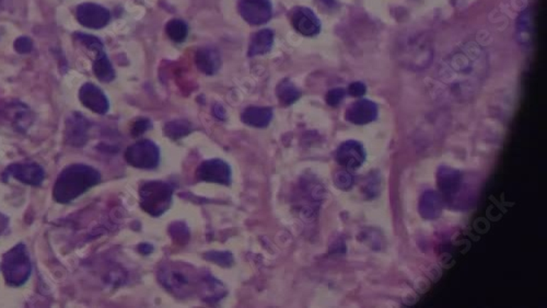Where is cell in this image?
<instances>
[{"mask_svg":"<svg viewBox=\"0 0 547 308\" xmlns=\"http://www.w3.org/2000/svg\"><path fill=\"white\" fill-rule=\"evenodd\" d=\"M487 56L474 42L464 44L443 62L439 79L455 99L471 97L487 72Z\"/></svg>","mask_w":547,"mask_h":308,"instance_id":"cell-1","label":"cell"},{"mask_svg":"<svg viewBox=\"0 0 547 308\" xmlns=\"http://www.w3.org/2000/svg\"><path fill=\"white\" fill-rule=\"evenodd\" d=\"M100 181V172L90 166L82 164L68 166L55 182L53 196L58 203H70Z\"/></svg>","mask_w":547,"mask_h":308,"instance_id":"cell-2","label":"cell"},{"mask_svg":"<svg viewBox=\"0 0 547 308\" xmlns=\"http://www.w3.org/2000/svg\"><path fill=\"white\" fill-rule=\"evenodd\" d=\"M158 280L174 297L186 299L197 293L200 273L188 263L166 262L158 270Z\"/></svg>","mask_w":547,"mask_h":308,"instance_id":"cell-3","label":"cell"},{"mask_svg":"<svg viewBox=\"0 0 547 308\" xmlns=\"http://www.w3.org/2000/svg\"><path fill=\"white\" fill-rule=\"evenodd\" d=\"M396 58L399 63L407 70L421 72L430 66L433 58L430 38L423 33H413L405 36L398 44Z\"/></svg>","mask_w":547,"mask_h":308,"instance_id":"cell-4","label":"cell"},{"mask_svg":"<svg viewBox=\"0 0 547 308\" xmlns=\"http://www.w3.org/2000/svg\"><path fill=\"white\" fill-rule=\"evenodd\" d=\"M141 206L151 216H161L169 210L173 198V188L163 181H149L139 189Z\"/></svg>","mask_w":547,"mask_h":308,"instance_id":"cell-5","label":"cell"},{"mask_svg":"<svg viewBox=\"0 0 547 308\" xmlns=\"http://www.w3.org/2000/svg\"><path fill=\"white\" fill-rule=\"evenodd\" d=\"M1 270L6 282L10 287H21L29 280L32 265L24 245H17L6 253L1 263Z\"/></svg>","mask_w":547,"mask_h":308,"instance_id":"cell-6","label":"cell"},{"mask_svg":"<svg viewBox=\"0 0 547 308\" xmlns=\"http://www.w3.org/2000/svg\"><path fill=\"white\" fill-rule=\"evenodd\" d=\"M125 159L131 167L155 169L160 163L159 147L148 139L136 142L126 149Z\"/></svg>","mask_w":547,"mask_h":308,"instance_id":"cell-7","label":"cell"},{"mask_svg":"<svg viewBox=\"0 0 547 308\" xmlns=\"http://www.w3.org/2000/svg\"><path fill=\"white\" fill-rule=\"evenodd\" d=\"M231 175L232 172H231L230 166L218 158L206 160L200 164L196 171V177L200 181L224 184V186H229L231 184Z\"/></svg>","mask_w":547,"mask_h":308,"instance_id":"cell-8","label":"cell"},{"mask_svg":"<svg viewBox=\"0 0 547 308\" xmlns=\"http://www.w3.org/2000/svg\"><path fill=\"white\" fill-rule=\"evenodd\" d=\"M3 177L4 180L12 178L28 186H40L45 179V171L36 163L13 164L5 170Z\"/></svg>","mask_w":547,"mask_h":308,"instance_id":"cell-9","label":"cell"},{"mask_svg":"<svg viewBox=\"0 0 547 308\" xmlns=\"http://www.w3.org/2000/svg\"><path fill=\"white\" fill-rule=\"evenodd\" d=\"M239 11L243 19L253 26L266 23L273 14L269 0H241Z\"/></svg>","mask_w":547,"mask_h":308,"instance_id":"cell-10","label":"cell"},{"mask_svg":"<svg viewBox=\"0 0 547 308\" xmlns=\"http://www.w3.org/2000/svg\"><path fill=\"white\" fill-rule=\"evenodd\" d=\"M77 20L89 29H102L111 19L109 11L97 4L86 3L77 8Z\"/></svg>","mask_w":547,"mask_h":308,"instance_id":"cell-11","label":"cell"},{"mask_svg":"<svg viewBox=\"0 0 547 308\" xmlns=\"http://www.w3.org/2000/svg\"><path fill=\"white\" fill-rule=\"evenodd\" d=\"M366 159V152L362 144L356 141H347L338 147L336 160L346 169L354 170L359 168Z\"/></svg>","mask_w":547,"mask_h":308,"instance_id":"cell-12","label":"cell"},{"mask_svg":"<svg viewBox=\"0 0 547 308\" xmlns=\"http://www.w3.org/2000/svg\"><path fill=\"white\" fill-rule=\"evenodd\" d=\"M79 99L81 103L90 109L92 112L98 115H105L109 111V102L105 93L95 85L85 84L79 91Z\"/></svg>","mask_w":547,"mask_h":308,"instance_id":"cell-13","label":"cell"},{"mask_svg":"<svg viewBox=\"0 0 547 308\" xmlns=\"http://www.w3.org/2000/svg\"><path fill=\"white\" fill-rule=\"evenodd\" d=\"M293 28L305 36H317L321 30V22L309 8L299 7L291 15Z\"/></svg>","mask_w":547,"mask_h":308,"instance_id":"cell-14","label":"cell"},{"mask_svg":"<svg viewBox=\"0 0 547 308\" xmlns=\"http://www.w3.org/2000/svg\"><path fill=\"white\" fill-rule=\"evenodd\" d=\"M346 120L356 125H364L372 122L378 117V107L370 100H359L352 103L346 111Z\"/></svg>","mask_w":547,"mask_h":308,"instance_id":"cell-15","label":"cell"},{"mask_svg":"<svg viewBox=\"0 0 547 308\" xmlns=\"http://www.w3.org/2000/svg\"><path fill=\"white\" fill-rule=\"evenodd\" d=\"M437 184L441 193L445 198H451L461 189L463 176L459 170L443 166L437 171Z\"/></svg>","mask_w":547,"mask_h":308,"instance_id":"cell-16","label":"cell"},{"mask_svg":"<svg viewBox=\"0 0 547 308\" xmlns=\"http://www.w3.org/2000/svg\"><path fill=\"white\" fill-rule=\"evenodd\" d=\"M89 122L80 113H75L70 117L66 123L67 143L76 147L84 146L87 143Z\"/></svg>","mask_w":547,"mask_h":308,"instance_id":"cell-17","label":"cell"},{"mask_svg":"<svg viewBox=\"0 0 547 308\" xmlns=\"http://www.w3.org/2000/svg\"><path fill=\"white\" fill-rule=\"evenodd\" d=\"M197 293H200L202 299L207 303H216L226 297L227 291L220 281L208 273H200Z\"/></svg>","mask_w":547,"mask_h":308,"instance_id":"cell-18","label":"cell"},{"mask_svg":"<svg viewBox=\"0 0 547 308\" xmlns=\"http://www.w3.org/2000/svg\"><path fill=\"white\" fill-rule=\"evenodd\" d=\"M443 196L435 191H426L419 201V214L425 220H435L443 213Z\"/></svg>","mask_w":547,"mask_h":308,"instance_id":"cell-19","label":"cell"},{"mask_svg":"<svg viewBox=\"0 0 547 308\" xmlns=\"http://www.w3.org/2000/svg\"><path fill=\"white\" fill-rule=\"evenodd\" d=\"M198 70L206 75H214L220 68V56L214 48H204L197 51L195 56Z\"/></svg>","mask_w":547,"mask_h":308,"instance_id":"cell-20","label":"cell"},{"mask_svg":"<svg viewBox=\"0 0 547 308\" xmlns=\"http://www.w3.org/2000/svg\"><path fill=\"white\" fill-rule=\"evenodd\" d=\"M243 123L253 127H266L273 119V110L262 107H250L241 115Z\"/></svg>","mask_w":547,"mask_h":308,"instance_id":"cell-21","label":"cell"},{"mask_svg":"<svg viewBox=\"0 0 547 308\" xmlns=\"http://www.w3.org/2000/svg\"><path fill=\"white\" fill-rule=\"evenodd\" d=\"M273 43V32L271 30H261L251 40L249 56L264 55L271 51Z\"/></svg>","mask_w":547,"mask_h":308,"instance_id":"cell-22","label":"cell"},{"mask_svg":"<svg viewBox=\"0 0 547 308\" xmlns=\"http://www.w3.org/2000/svg\"><path fill=\"white\" fill-rule=\"evenodd\" d=\"M93 73L95 77L102 83L112 82L115 78L114 68L109 62V58L104 51L97 54L94 63H93Z\"/></svg>","mask_w":547,"mask_h":308,"instance_id":"cell-23","label":"cell"},{"mask_svg":"<svg viewBox=\"0 0 547 308\" xmlns=\"http://www.w3.org/2000/svg\"><path fill=\"white\" fill-rule=\"evenodd\" d=\"M276 92L279 102L285 105V107L293 105L301 96V93L298 90L297 87L288 79H285L278 85Z\"/></svg>","mask_w":547,"mask_h":308,"instance_id":"cell-24","label":"cell"},{"mask_svg":"<svg viewBox=\"0 0 547 308\" xmlns=\"http://www.w3.org/2000/svg\"><path fill=\"white\" fill-rule=\"evenodd\" d=\"M192 132V125L185 120H175L164 125V134L166 137L171 139L172 141H178L182 137H186Z\"/></svg>","mask_w":547,"mask_h":308,"instance_id":"cell-25","label":"cell"},{"mask_svg":"<svg viewBox=\"0 0 547 308\" xmlns=\"http://www.w3.org/2000/svg\"><path fill=\"white\" fill-rule=\"evenodd\" d=\"M166 32L172 41L175 43H182L188 38V28L185 22L179 19H173L168 22L166 26Z\"/></svg>","mask_w":547,"mask_h":308,"instance_id":"cell-26","label":"cell"},{"mask_svg":"<svg viewBox=\"0 0 547 308\" xmlns=\"http://www.w3.org/2000/svg\"><path fill=\"white\" fill-rule=\"evenodd\" d=\"M204 258L216 263V265L226 267H231L234 261V256L228 251H210V253H205Z\"/></svg>","mask_w":547,"mask_h":308,"instance_id":"cell-27","label":"cell"},{"mask_svg":"<svg viewBox=\"0 0 547 308\" xmlns=\"http://www.w3.org/2000/svg\"><path fill=\"white\" fill-rule=\"evenodd\" d=\"M170 234H171L172 238L174 239V242L176 244L185 245L188 242V238H190V232H188V227L184 225V223L181 222L174 223L170 227Z\"/></svg>","mask_w":547,"mask_h":308,"instance_id":"cell-28","label":"cell"},{"mask_svg":"<svg viewBox=\"0 0 547 308\" xmlns=\"http://www.w3.org/2000/svg\"><path fill=\"white\" fill-rule=\"evenodd\" d=\"M76 38L80 43L84 44L89 50L95 52V54L104 51L103 50L102 42L98 38H95V36H90V34L77 33Z\"/></svg>","mask_w":547,"mask_h":308,"instance_id":"cell-29","label":"cell"},{"mask_svg":"<svg viewBox=\"0 0 547 308\" xmlns=\"http://www.w3.org/2000/svg\"><path fill=\"white\" fill-rule=\"evenodd\" d=\"M336 186L340 190H350L354 186V177L350 175V172L343 170L337 172L334 178Z\"/></svg>","mask_w":547,"mask_h":308,"instance_id":"cell-30","label":"cell"},{"mask_svg":"<svg viewBox=\"0 0 547 308\" xmlns=\"http://www.w3.org/2000/svg\"><path fill=\"white\" fill-rule=\"evenodd\" d=\"M528 12H524V15L520 17L519 20V36L524 38V42L528 41V38L530 36L531 29V19Z\"/></svg>","mask_w":547,"mask_h":308,"instance_id":"cell-31","label":"cell"},{"mask_svg":"<svg viewBox=\"0 0 547 308\" xmlns=\"http://www.w3.org/2000/svg\"><path fill=\"white\" fill-rule=\"evenodd\" d=\"M346 92L344 89H333V90L328 91L327 95H326V102H327L328 105H331V107H336V105H340L344 100Z\"/></svg>","mask_w":547,"mask_h":308,"instance_id":"cell-32","label":"cell"},{"mask_svg":"<svg viewBox=\"0 0 547 308\" xmlns=\"http://www.w3.org/2000/svg\"><path fill=\"white\" fill-rule=\"evenodd\" d=\"M33 48L31 38L28 36H20L15 41V50L20 54H28Z\"/></svg>","mask_w":547,"mask_h":308,"instance_id":"cell-33","label":"cell"},{"mask_svg":"<svg viewBox=\"0 0 547 308\" xmlns=\"http://www.w3.org/2000/svg\"><path fill=\"white\" fill-rule=\"evenodd\" d=\"M151 127V122L147 119H141L139 121H136L134 123L133 127H131V135L134 137H139L143 135L147 129Z\"/></svg>","mask_w":547,"mask_h":308,"instance_id":"cell-34","label":"cell"},{"mask_svg":"<svg viewBox=\"0 0 547 308\" xmlns=\"http://www.w3.org/2000/svg\"><path fill=\"white\" fill-rule=\"evenodd\" d=\"M366 86L362 83H352L350 87H348V93L352 97H362L366 95Z\"/></svg>","mask_w":547,"mask_h":308,"instance_id":"cell-35","label":"cell"},{"mask_svg":"<svg viewBox=\"0 0 547 308\" xmlns=\"http://www.w3.org/2000/svg\"><path fill=\"white\" fill-rule=\"evenodd\" d=\"M214 113L219 120L226 119V112H224L222 105H217L216 107H215Z\"/></svg>","mask_w":547,"mask_h":308,"instance_id":"cell-36","label":"cell"},{"mask_svg":"<svg viewBox=\"0 0 547 308\" xmlns=\"http://www.w3.org/2000/svg\"><path fill=\"white\" fill-rule=\"evenodd\" d=\"M139 250L141 251L143 255L147 256V255H150V253H153V247L149 244L139 245Z\"/></svg>","mask_w":547,"mask_h":308,"instance_id":"cell-37","label":"cell"},{"mask_svg":"<svg viewBox=\"0 0 547 308\" xmlns=\"http://www.w3.org/2000/svg\"><path fill=\"white\" fill-rule=\"evenodd\" d=\"M0 218H1V216H0ZM6 222H7V221L1 220V218H0V230H1V228H3L4 225L6 224Z\"/></svg>","mask_w":547,"mask_h":308,"instance_id":"cell-38","label":"cell"}]
</instances>
